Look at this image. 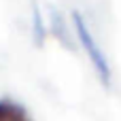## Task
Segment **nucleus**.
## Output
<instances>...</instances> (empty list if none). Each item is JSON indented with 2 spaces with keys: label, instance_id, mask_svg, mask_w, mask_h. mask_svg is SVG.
<instances>
[{
  "label": "nucleus",
  "instance_id": "20e7f679",
  "mask_svg": "<svg viewBox=\"0 0 121 121\" xmlns=\"http://www.w3.org/2000/svg\"><path fill=\"white\" fill-rule=\"evenodd\" d=\"M30 9H32V38H34L36 47H43L45 38H47V28H45V21H43L40 9H38V0H30Z\"/></svg>",
  "mask_w": 121,
  "mask_h": 121
},
{
  "label": "nucleus",
  "instance_id": "f257e3e1",
  "mask_svg": "<svg viewBox=\"0 0 121 121\" xmlns=\"http://www.w3.org/2000/svg\"><path fill=\"white\" fill-rule=\"evenodd\" d=\"M72 26H74V34H77V38H79L83 51L87 53V57H89V62H91V66H94V70H96L100 83H102L104 87H111V79H113L111 64H108L106 55L102 53V49L98 47V43H96V38H94V34H91L87 21H85V17H83L79 11H72Z\"/></svg>",
  "mask_w": 121,
  "mask_h": 121
},
{
  "label": "nucleus",
  "instance_id": "f03ea898",
  "mask_svg": "<svg viewBox=\"0 0 121 121\" xmlns=\"http://www.w3.org/2000/svg\"><path fill=\"white\" fill-rule=\"evenodd\" d=\"M49 32L53 34V38H55L62 47H66V49H70V51L77 49L74 38H72V34H70V28H68L66 19L62 17V13H60L55 6H49Z\"/></svg>",
  "mask_w": 121,
  "mask_h": 121
},
{
  "label": "nucleus",
  "instance_id": "7ed1b4c3",
  "mask_svg": "<svg viewBox=\"0 0 121 121\" xmlns=\"http://www.w3.org/2000/svg\"><path fill=\"white\" fill-rule=\"evenodd\" d=\"M0 121H32L26 106L11 102V100H0Z\"/></svg>",
  "mask_w": 121,
  "mask_h": 121
}]
</instances>
